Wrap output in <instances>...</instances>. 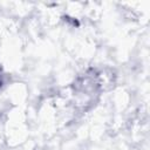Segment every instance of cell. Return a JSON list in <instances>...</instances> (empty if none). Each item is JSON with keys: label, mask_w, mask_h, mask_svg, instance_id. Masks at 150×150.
Returning a JSON list of instances; mask_svg holds the SVG:
<instances>
[{"label": "cell", "mask_w": 150, "mask_h": 150, "mask_svg": "<svg viewBox=\"0 0 150 150\" xmlns=\"http://www.w3.org/2000/svg\"><path fill=\"white\" fill-rule=\"evenodd\" d=\"M2 84H4V73H2V70L0 68V88L2 87Z\"/></svg>", "instance_id": "1"}]
</instances>
